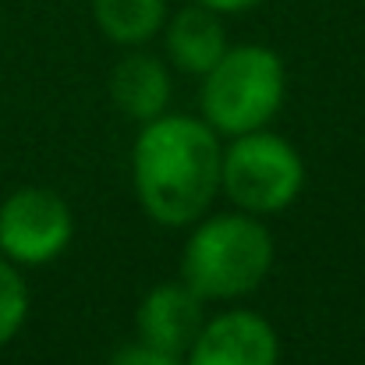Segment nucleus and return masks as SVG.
I'll list each match as a JSON object with an SVG mask.
<instances>
[{
	"mask_svg": "<svg viewBox=\"0 0 365 365\" xmlns=\"http://www.w3.org/2000/svg\"><path fill=\"white\" fill-rule=\"evenodd\" d=\"M185 365H280V341L266 316L252 309H227L206 319Z\"/></svg>",
	"mask_w": 365,
	"mask_h": 365,
	"instance_id": "obj_6",
	"label": "nucleus"
},
{
	"mask_svg": "<svg viewBox=\"0 0 365 365\" xmlns=\"http://www.w3.org/2000/svg\"><path fill=\"white\" fill-rule=\"evenodd\" d=\"M163 39H167V57H170V64H174L181 75H199V78H202V75L227 53V46H231L220 14L210 11V7H202V4L181 7L174 18H167Z\"/></svg>",
	"mask_w": 365,
	"mask_h": 365,
	"instance_id": "obj_8",
	"label": "nucleus"
},
{
	"mask_svg": "<svg viewBox=\"0 0 365 365\" xmlns=\"http://www.w3.org/2000/svg\"><path fill=\"white\" fill-rule=\"evenodd\" d=\"M96 29L118 46H142L167 25V0H93Z\"/></svg>",
	"mask_w": 365,
	"mask_h": 365,
	"instance_id": "obj_10",
	"label": "nucleus"
},
{
	"mask_svg": "<svg viewBox=\"0 0 365 365\" xmlns=\"http://www.w3.org/2000/svg\"><path fill=\"white\" fill-rule=\"evenodd\" d=\"M273 266V235L252 213H213L192 224L181 252V280L202 302L252 294Z\"/></svg>",
	"mask_w": 365,
	"mask_h": 365,
	"instance_id": "obj_2",
	"label": "nucleus"
},
{
	"mask_svg": "<svg viewBox=\"0 0 365 365\" xmlns=\"http://www.w3.org/2000/svg\"><path fill=\"white\" fill-rule=\"evenodd\" d=\"M107 365H185V355H174V351H163V348H153L145 341H131L121 344Z\"/></svg>",
	"mask_w": 365,
	"mask_h": 365,
	"instance_id": "obj_12",
	"label": "nucleus"
},
{
	"mask_svg": "<svg viewBox=\"0 0 365 365\" xmlns=\"http://www.w3.org/2000/svg\"><path fill=\"white\" fill-rule=\"evenodd\" d=\"M220 135L199 118L160 114L142 124L131 178L142 210L163 227H192L220 192Z\"/></svg>",
	"mask_w": 365,
	"mask_h": 365,
	"instance_id": "obj_1",
	"label": "nucleus"
},
{
	"mask_svg": "<svg viewBox=\"0 0 365 365\" xmlns=\"http://www.w3.org/2000/svg\"><path fill=\"white\" fill-rule=\"evenodd\" d=\"M202 298L181 280V284H156L135 312V330L138 341L185 355L192 341L202 330Z\"/></svg>",
	"mask_w": 365,
	"mask_h": 365,
	"instance_id": "obj_7",
	"label": "nucleus"
},
{
	"mask_svg": "<svg viewBox=\"0 0 365 365\" xmlns=\"http://www.w3.org/2000/svg\"><path fill=\"white\" fill-rule=\"evenodd\" d=\"M75 238L71 206L50 188H18L0 202V255L14 266L53 262Z\"/></svg>",
	"mask_w": 365,
	"mask_h": 365,
	"instance_id": "obj_5",
	"label": "nucleus"
},
{
	"mask_svg": "<svg viewBox=\"0 0 365 365\" xmlns=\"http://www.w3.org/2000/svg\"><path fill=\"white\" fill-rule=\"evenodd\" d=\"M195 4H202V7H210V11H217V14H242V11L259 7L262 0H195Z\"/></svg>",
	"mask_w": 365,
	"mask_h": 365,
	"instance_id": "obj_13",
	"label": "nucleus"
},
{
	"mask_svg": "<svg viewBox=\"0 0 365 365\" xmlns=\"http://www.w3.org/2000/svg\"><path fill=\"white\" fill-rule=\"evenodd\" d=\"M170 71L160 57H149V53H128L118 61L114 75H110V100L118 103L124 118L131 121H153L160 114H167V103H170Z\"/></svg>",
	"mask_w": 365,
	"mask_h": 365,
	"instance_id": "obj_9",
	"label": "nucleus"
},
{
	"mask_svg": "<svg viewBox=\"0 0 365 365\" xmlns=\"http://www.w3.org/2000/svg\"><path fill=\"white\" fill-rule=\"evenodd\" d=\"M29 316V284L11 259L0 255V348L18 337Z\"/></svg>",
	"mask_w": 365,
	"mask_h": 365,
	"instance_id": "obj_11",
	"label": "nucleus"
},
{
	"mask_svg": "<svg viewBox=\"0 0 365 365\" xmlns=\"http://www.w3.org/2000/svg\"><path fill=\"white\" fill-rule=\"evenodd\" d=\"M284 89V61L269 46H227V53L202 75V121L224 138L259 131L280 114Z\"/></svg>",
	"mask_w": 365,
	"mask_h": 365,
	"instance_id": "obj_3",
	"label": "nucleus"
},
{
	"mask_svg": "<svg viewBox=\"0 0 365 365\" xmlns=\"http://www.w3.org/2000/svg\"><path fill=\"white\" fill-rule=\"evenodd\" d=\"M220 188L252 217H273L287 210L305 188V160L277 131L235 135L220 160Z\"/></svg>",
	"mask_w": 365,
	"mask_h": 365,
	"instance_id": "obj_4",
	"label": "nucleus"
}]
</instances>
